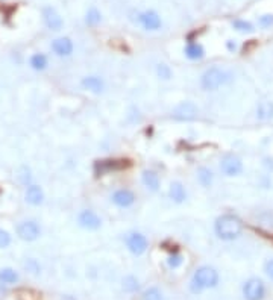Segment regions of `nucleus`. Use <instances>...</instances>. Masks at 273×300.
<instances>
[{
	"instance_id": "ddd939ff",
	"label": "nucleus",
	"mask_w": 273,
	"mask_h": 300,
	"mask_svg": "<svg viewBox=\"0 0 273 300\" xmlns=\"http://www.w3.org/2000/svg\"><path fill=\"white\" fill-rule=\"evenodd\" d=\"M43 20H44V24L50 29V30H61L64 21H62V17L58 14V11L52 6H46L43 9Z\"/></svg>"
},
{
	"instance_id": "9d476101",
	"label": "nucleus",
	"mask_w": 273,
	"mask_h": 300,
	"mask_svg": "<svg viewBox=\"0 0 273 300\" xmlns=\"http://www.w3.org/2000/svg\"><path fill=\"white\" fill-rule=\"evenodd\" d=\"M138 21L146 30H159L162 27V20L159 14L153 9L144 11L138 14Z\"/></svg>"
},
{
	"instance_id": "b1692460",
	"label": "nucleus",
	"mask_w": 273,
	"mask_h": 300,
	"mask_svg": "<svg viewBox=\"0 0 273 300\" xmlns=\"http://www.w3.org/2000/svg\"><path fill=\"white\" fill-rule=\"evenodd\" d=\"M182 262H184V258H182V255L179 253V252H173V253H170L168 255V258H167V264H168V267L170 269H179V267L182 265Z\"/></svg>"
},
{
	"instance_id": "f8f14e48",
	"label": "nucleus",
	"mask_w": 273,
	"mask_h": 300,
	"mask_svg": "<svg viewBox=\"0 0 273 300\" xmlns=\"http://www.w3.org/2000/svg\"><path fill=\"white\" fill-rule=\"evenodd\" d=\"M75 44L68 37H61L52 41V50L55 52V55L64 58V56H70L73 53Z\"/></svg>"
},
{
	"instance_id": "72a5a7b5",
	"label": "nucleus",
	"mask_w": 273,
	"mask_h": 300,
	"mask_svg": "<svg viewBox=\"0 0 273 300\" xmlns=\"http://www.w3.org/2000/svg\"><path fill=\"white\" fill-rule=\"evenodd\" d=\"M264 272L267 275V278L270 281H273V259H269L266 264H264Z\"/></svg>"
},
{
	"instance_id": "f704fd0d",
	"label": "nucleus",
	"mask_w": 273,
	"mask_h": 300,
	"mask_svg": "<svg viewBox=\"0 0 273 300\" xmlns=\"http://www.w3.org/2000/svg\"><path fill=\"white\" fill-rule=\"evenodd\" d=\"M226 47H228L229 52H235V50H237V43L232 41V40H228V41H226Z\"/></svg>"
},
{
	"instance_id": "7ed1b4c3",
	"label": "nucleus",
	"mask_w": 273,
	"mask_h": 300,
	"mask_svg": "<svg viewBox=\"0 0 273 300\" xmlns=\"http://www.w3.org/2000/svg\"><path fill=\"white\" fill-rule=\"evenodd\" d=\"M232 76L228 70L220 69V67H210L203 72L200 78V87L205 91H216L220 87L231 82Z\"/></svg>"
},
{
	"instance_id": "393cba45",
	"label": "nucleus",
	"mask_w": 273,
	"mask_h": 300,
	"mask_svg": "<svg viewBox=\"0 0 273 300\" xmlns=\"http://www.w3.org/2000/svg\"><path fill=\"white\" fill-rule=\"evenodd\" d=\"M100 20H102V15H100V12L96 8L88 9V12L85 15V21H87L88 26H97L100 23Z\"/></svg>"
},
{
	"instance_id": "423d86ee",
	"label": "nucleus",
	"mask_w": 273,
	"mask_h": 300,
	"mask_svg": "<svg viewBox=\"0 0 273 300\" xmlns=\"http://www.w3.org/2000/svg\"><path fill=\"white\" fill-rule=\"evenodd\" d=\"M243 296L246 300H264L266 297V285L258 278H251L243 285Z\"/></svg>"
},
{
	"instance_id": "20e7f679",
	"label": "nucleus",
	"mask_w": 273,
	"mask_h": 300,
	"mask_svg": "<svg viewBox=\"0 0 273 300\" xmlns=\"http://www.w3.org/2000/svg\"><path fill=\"white\" fill-rule=\"evenodd\" d=\"M17 237L23 241H35L41 235V227L33 220H23L17 224Z\"/></svg>"
},
{
	"instance_id": "f3484780",
	"label": "nucleus",
	"mask_w": 273,
	"mask_h": 300,
	"mask_svg": "<svg viewBox=\"0 0 273 300\" xmlns=\"http://www.w3.org/2000/svg\"><path fill=\"white\" fill-rule=\"evenodd\" d=\"M168 197H170V200H172V202H175L178 205L184 203L185 200H187V190H185V187L181 182H178V181L172 182V184H170V187H168Z\"/></svg>"
},
{
	"instance_id": "9b49d317",
	"label": "nucleus",
	"mask_w": 273,
	"mask_h": 300,
	"mask_svg": "<svg viewBox=\"0 0 273 300\" xmlns=\"http://www.w3.org/2000/svg\"><path fill=\"white\" fill-rule=\"evenodd\" d=\"M24 200L32 206H40L44 202V191L37 184H29L24 191Z\"/></svg>"
},
{
	"instance_id": "412c9836",
	"label": "nucleus",
	"mask_w": 273,
	"mask_h": 300,
	"mask_svg": "<svg viewBox=\"0 0 273 300\" xmlns=\"http://www.w3.org/2000/svg\"><path fill=\"white\" fill-rule=\"evenodd\" d=\"M197 182L203 188H210L214 182V173L208 169V167H200L197 170Z\"/></svg>"
},
{
	"instance_id": "39448f33",
	"label": "nucleus",
	"mask_w": 273,
	"mask_h": 300,
	"mask_svg": "<svg viewBox=\"0 0 273 300\" xmlns=\"http://www.w3.org/2000/svg\"><path fill=\"white\" fill-rule=\"evenodd\" d=\"M220 170L223 175H226L229 178L238 176L243 172V161L234 153H228L220 161Z\"/></svg>"
},
{
	"instance_id": "6e6552de",
	"label": "nucleus",
	"mask_w": 273,
	"mask_h": 300,
	"mask_svg": "<svg viewBox=\"0 0 273 300\" xmlns=\"http://www.w3.org/2000/svg\"><path fill=\"white\" fill-rule=\"evenodd\" d=\"M78 223L85 230H99L102 227V218L91 209H82L78 215Z\"/></svg>"
},
{
	"instance_id": "4468645a",
	"label": "nucleus",
	"mask_w": 273,
	"mask_h": 300,
	"mask_svg": "<svg viewBox=\"0 0 273 300\" xmlns=\"http://www.w3.org/2000/svg\"><path fill=\"white\" fill-rule=\"evenodd\" d=\"M173 117L176 120H181V121H190V120H194L197 117V106L191 102H184L181 103L175 112H173Z\"/></svg>"
},
{
	"instance_id": "2f4dec72",
	"label": "nucleus",
	"mask_w": 273,
	"mask_h": 300,
	"mask_svg": "<svg viewBox=\"0 0 273 300\" xmlns=\"http://www.w3.org/2000/svg\"><path fill=\"white\" fill-rule=\"evenodd\" d=\"M258 23H260L261 27H270V26H273V15H270V14L261 15Z\"/></svg>"
},
{
	"instance_id": "bb28decb",
	"label": "nucleus",
	"mask_w": 273,
	"mask_h": 300,
	"mask_svg": "<svg viewBox=\"0 0 273 300\" xmlns=\"http://www.w3.org/2000/svg\"><path fill=\"white\" fill-rule=\"evenodd\" d=\"M123 288H125L126 291H131V293L138 291V288H140L138 279L134 278V276H126V278L123 279Z\"/></svg>"
},
{
	"instance_id": "7c9ffc66",
	"label": "nucleus",
	"mask_w": 273,
	"mask_h": 300,
	"mask_svg": "<svg viewBox=\"0 0 273 300\" xmlns=\"http://www.w3.org/2000/svg\"><path fill=\"white\" fill-rule=\"evenodd\" d=\"M24 267H26V270H27L29 273H32V275H38L40 270H41L40 264H38L35 259H27V262L24 264Z\"/></svg>"
},
{
	"instance_id": "473e14b6",
	"label": "nucleus",
	"mask_w": 273,
	"mask_h": 300,
	"mask_svg": "<svg viewBox=\"0 0 273 300\" xmlns=\"http://www.w3.org/2000/svg\"><path fill=\"white\" fill-rule=\"evenodd\" d=\"M18 178H20V181L27 187L29 184H30V181H32V176H30V172H29V169H26V167H23L21 169V175H18Z\"/></svg>"
},
{
	"instance_id": "a211bd4d",
	"label": "nucleus",
	"mask_w": 273,
	"mask_h": 300,
	"mask_svg": "<svg viewBox=\"0 0 273 300\" xmlns=\"http://www.w3.org/2000/svg\"><path fill=\"white\" fill-rule=\"evenodd\" d=\"M141 181H143V185L152 191V193H156L159 190V185H161V181H159V176L156 172L153 170H144L143 175H141Z\"/></svg>"
},
{
	"instance_id": "a878e982",
	"label": "nucleus",
	"mask_w": 273,
	"mask_h": 300,
	"mask_svg": "<svg viewBox=\"0 0 273 300\" xmlns=\"http://www.w3.org/2000/svg\"><path fill=\"white\" fill-rule=\"evenodd\" d=\"M143 300H164V296H162V291L159 288L152 287V288H149V290L144 291Z\"/></svg>"
},
{
	"instance_id": "dca6fc26",
	"label": "nucleus",
	"mask_w": 273,
	"mask_h": 300,
	"mask_svg": "<svg viewBox=\"0 0 273 300\" xmlns=\"http://www.w3.org/2000/svg\"><path fill=\"white\" fill-rule=\"evenodd\" d=\"M81 85H82L84 90H87L90 93H94V94H100L102 91L105 90V82H104V79L99 78V76H85V78H82Z\"/></svg>"
},
{
	"instance_id": "1a4fd4ad",
	"label": "nucleus",
	"mask_w": 273,
	"mask_h": 300,
	"mask_svg": "<svg viewBox=\"0 0 273 300\" xmlns=\"http://www.w3.org/2000/svg\"><path fill=\"white\" fill-rule=\"evenodd\" d=\"M135 194L128 190V188H119L113 193L111 196V202L117 206V208H122V209H128L131 208L134 203H135Z\"/></svg>"
},
{
	"instance_id": "f257e3e1",
	"label": "nucleus",
	"mask_w": 273,
	"mask_h": 300,
	"mask_svg": "<svg viewBox=\"0 0 273 300\" xmlns=\"http://www.w3.org/2000/svg\"><path fill=\"white\" fill-rule=\"evenodd\" d=\"M243 221L235 214H222L214 223V232L222 241H234L242 235Z\"/></svg>"
},
{
	"instance_id": "c85d7f7f",
	"label": "nucleus",
	"mask_w": 273,
	"mask_h": 300,
	"mask_svg": "<svg viewBox=\"0 0 273 300\" xmlns=\"http://www.w3.org/2000/svg\"><path fill=\"white\" fill-rule=\"evenodd\" d=\"M232 27L238 32H254V26L252 23L246 21V20H235L232 21Z\"/></svg>"
},
{
	"instance_id": "c756f323",
	"label": "nucleus",
	"mask_w": 273,
	"mask_h": 300,
	"mask_svg": "<svg viewBox=\"0 0 273 300\" xmlns=\"http://www.w3.org/2000/svg\"><path fill=\"white\" fill-rule=\"evenodd\" d=\"M11 241H12V238H11V235H9V232L5 230V229H0V249L9 247V246H11Z\"/></svg>"
},
{
	"instance_id": "4be33fe9",
	"label": "nucleus",
	"mask_w": 273,
	"mask_h": 300,
	"mask_svg": "<svg viewBox=\"0 0 273 300\" xmlns=\"http://www.w3.org/2000/svg\"><path fill=\"white\" fill-rule=\"evenodd\" d=\"M29 64H30V67H32V69L35 70V72H43V70L47 69L49 59H47V56L43 55V53H33V55L30 56V59H29Z\"/></svg>"
},
{
	"instance_id": "6ab92c4d",
	"label": "nucleus",
	"mask_w": 273,
	"mask_h": 300,
	"mask_svg": "<svg viewBox=\"0 0 273 300\" xmlns=\"http://www.w3.org/2000/svg\"><path fill=\"white\" fill-rule=\"evenodd\" d=\"M257 118L260 121H269L273 118V102L270 100H263L257 106Z\"/></svg>"
},
{
	"instance_id": "f03ea898",
	"label": "nucleus",
	"mask_w": 273,
	"mask_h": 300,
	"mask_svg": "<svg viewBox=\"0 0 273 300\" xmlns=\"http://www.w3.org/2000/svg\"><path fill=\"white\" fill-rule=\"evenodd\" d=\"M219 284V272L214 269V267L210 265H202L194 272L191 282H190V288L193 293H202L203 290H210L217 287Z\"/></svg>"
},
{
	"instance_id": "cd10ccee",
	"label": "nucleus",
	"mask_w": 273,
	"mask_h": 300,
	"mask_svg": "<svg viewBox=\"0 0 273 300\" xmlns=\"http://www.w3.org/2000/svg\"><path fill=\"white\" fill-rule=\"evenodd\" d=\"M156 75L159 79H164V81H168L170 78H172V69L167 65V64H158L156 65Z\"/></svg>"
},
{
	"instance_id": "0eeeda50",
	"label": "nucleus",
	"mask_w": 273,
	"mask_h": 300,
	"mask_svg": "<svg viewBox=\"0 0 273 300\" xmlns=\"http://www.w3.org/2000/svg\"><path fill=\"white\" fill-rule=\"evenodd\" d=\"M126 246H128V250L132 255L140 256L147 250L149 241H147L146 235H143L141 232H131L129 235L126 237Z\"/></svg>"
},
{
	"instance_id": "5701e85b",
	"label": "nucleus",
	"mask_w": 273,
	"mask_h": 300,
	"mask_svg": "<svg viewBox=\"0 0 273 300\" xmlns=\"http://www.w3.org/2000/svg\"><path fill=\"white\" fill-rule=\"evenodd\" d=\"M18 273L14 269H9V267H5V269H0V282L6 284V285H12L18 282Z\"/></svg>"
},
{
	"instance_id": "aec40b11",
	"label": "nucleus",
	"mask_w": 273,
	"mask_h": 300,
	"mask_svg": "<svg viewBox=\"0 0 273 300\" xmlns=\"http://www.w3.org/2000/svg\"><path fill=\"white\" fill-rule=\"evenodd\" d=\"M184 53H185V56H187L188 59H191V61H199V59H202V58L205 56V49H203L202 44L190 41V43L185 46Z\"/></svg>"
},
{
	"instance_id": "2eb2a0df",
	"label": "nucleus",
	"mask_w": 273,
	"mask_h": 300,
	"mask_svg": "<svg viewBox=\"0 0 273 300\" xmlns=\"http://www.w3.org/2000/svg\"><path fill=\"white\" fill-rule=\"evenodd\" d=\"M128 165H129L128 161H116V159L99 161V162H96V173L105 175V173H110V172L122 170V169H125V167H128Z\"/></svg>"
}]
</instances>
